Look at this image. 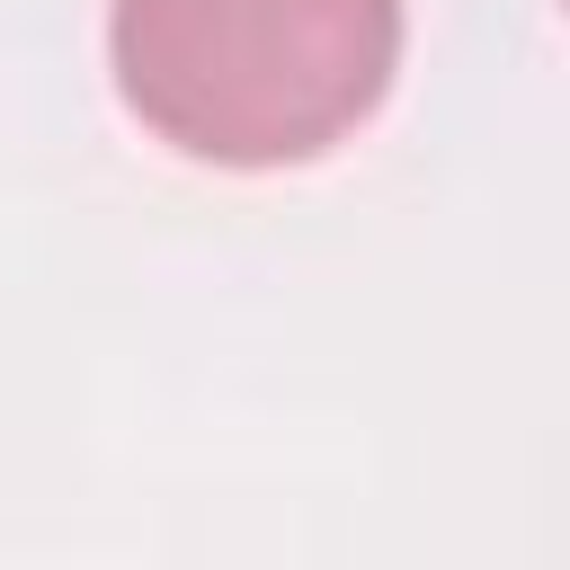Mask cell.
Masks as SVG:
<instances>
[{
    "mask_svg": "<svg viewBox=\"0 0 570 570\" xmlns=\"http://www.w3.org/2000/svg\"><path fill=\"white\" fill-rule=\"evenodd\" d=\"M107 62L169 151L294 169L383 107L401 0H107Z\"/></svg>",
    "mask_w": 570,
    "mask_h": 570,
    "instance_id": "1",
    "label": "cell"
}]
</instances>
